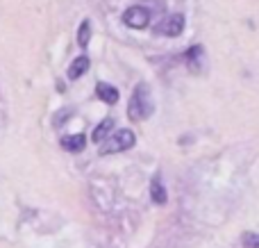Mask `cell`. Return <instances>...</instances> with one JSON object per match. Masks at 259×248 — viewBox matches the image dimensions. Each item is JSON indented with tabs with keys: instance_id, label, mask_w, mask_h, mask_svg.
I'll return each instance as SVG.
<instances>
[{
	"instance_id": "cell-1",
	"label": "cell",
	"mask_w": 259,
	"mask_h": 248,
	"mask_svg": "<svg viewBox=\"0 0 259 248\" xmlns=\"http://www.w3.org/2000/svg\"><path fill=\"white\" fill-rule=\"evenodd\" d=\"M150 87L148 85H139L134 89L132 98H130V118H137V121H146L148 116H152V98H150Z\"/></svg>"
},
{
	"instance_id": "cell-11",
	"label": "cell",
	"mask_w": 259,
	"mask_h": 248,
	"mask_svg": "<svg viewBox=\"0 0 259 248\" xmlns=\"http://www.w3.org/2000/svg\"><path fill=\"white\" fill-rule=\"evenodd\" d=\"M241 239L246 248H259V235H255V232H243Z\"/></svg>"
},
{
	"instance_id": "cell-6",
	"label": "cell",
	"mask_w": 259,
	"mask_h": 248,
	"mask_svg": "<svg viewBox=\"0 0 259 248\" xmlns=\"http://www.w3.org/2000/svg\"><path fill=\"white\" fill-rule=\"evenodd\" d=\"M59 144H62V148L68 150V153H80L87 146V137L84 135H68V137H62Z\"/></svg>"
},
{
	"instance_id": "cell-5",
	"label": "cell",
	"mask_w": 259,
	"mask_h": 248,
	"mask_svg": "<svg viewBox=\"0 0 259 248\" xmlns=\"http://www.w3.org/2000/svg\"><path fill=\"white\" fill-rule=\"evenodd\" d=\"M150 198L155 205H164L166 200H168V194H166V187H164V182H161L159 173H155L150 180Z\"/></svg>"
},
{
	"instance_id": "cell-4",
	"label": "cell",
	"mask_w": 259,
	"mask_h": 248,
	"mask_svg": "<svg viewBox=\"0 0 259 248\" xmlns=\"http://www.w3.org/2000/svg\"><path fill=\"white\" fill-rule=\"evenodd\" d=\"M155 30L159 32V34H166V36H180L184 30V16L182 14H173V16L164 18Z\"/></svg>"
},
{
	"instance_id": "cell-9",
	"label": "cell",
	"mask_w": 259,
	"mask_h": 248,
	"mask_svg": "<svg viewBox=\"0 0 259 248\" xmlns=\"http://www.w3.org/2000/svg\"><path fill=\"white\" fill-rule=\"evenodd\" d=\"M109 132H114V118L112 116H107V118H103V121L96 126V130H94V135H91V139L98 144V141H105L109 137Z\"/></svg>"
},
{
	"instance_id": "cell-10",
	"label": "cell",
	"mask_w": 259,
	"mask_h": 248,
	"mask_svg": "<svg viewBox=\"0 0 259 248\" xmlns=\"http://www.w3.org/2000/svg\"><path fill=\"white\" fill-rule=\"evenodd\" d=\"M91 41V21L87 18V21L80 23V27H77V44L82 46V48H87Z\"/></svg>"
},
{
	"instance_id": "cell-8",
	"label": "cell",
	"mask_w": 259,
	"mask_h": 248,
	"mask_svg": "<svg viewBox=\"0 0 259 248\" xmlns=\"http://www.w3.org/2000/svg\"><path fill=\"white\" fill-rule=\"evenodd\" d=\"M96 94H98L100 100H105V103H109V105H114V103L118 100L116 87L107 85V82H98V85H96Z\"/></svg>"
},
{
	"instance_id": "cell-7",
	"label": "cell",
	"mask_w": 259,
	"mask_h": 248,
	"mask_svg": "<svg viewBox=\"0 0 259 248\" xmlns=\"http://www.w3.org/2000/svg\"><path fill=\"white\" fill-rule=\"evenodd\" d=\"M89 57L87 55H82V57H77V59H73V64L68 66V77L71 80H77V77H82L87 71H89Z\"/></svg>"
},
{
	"instance_id": "cell-3",
	"label": "cell",
	"mask_w": 259,
	"mask_h": 248,
	"mask_svg": "<svg viewBox=\"0 0 259 248\" xmlns=\"http://www.w3.org/2000/svg\"><path fill=\"white\" fill-rule=\"evenodd\" d=\"M155 12H161V9H150V7H146V5H134V7L123 12V23H125L127 27L141 30V27H146L148 23L152 21Z\"/></svg>"
},
{
	"instance_id": "cell-2",
	"label": "cell",
	"mask_w": 259,
	"mask_h": 248,
	"mask_svg": "<svg viewBox=\"0 0 259 248\" xmlns=\"http://www.w3.org/2000/svg\"><path fill=\"white\" fill-rule=\"evenodd\" d=\"M137 144V137H134L132 130H127V128H123V130L114 132V135H109L107 139H105L103 148H100V153L103 155H112V153H123V150H130L132 146Z\"/></svg>"
}]
</instances>
